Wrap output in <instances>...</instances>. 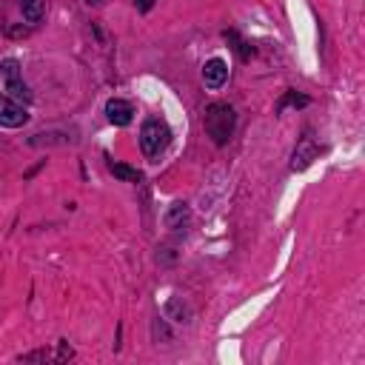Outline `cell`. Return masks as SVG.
<instances>
[{"label":"cell","instance_id":"obj_1","mask_svg":"<svg viewBox=\"0 0 365 365\" xmlns=\"http://www.w3.org/2000/svg\"><path fill=\"white\" fill-rule=\"evenodd\" d=\"M234 123H237V114L228 103H211L202 114V125H205V134L217 143V145H225L234 134Z\"/></svg>","mask_w":365,"mask_h":365},{"label":"cell","instance_id":"obj_2","mask_svg":"<svg viewBox=\"0 0 365 365\" xmlns=\"http://www.w3.org/2000/svg\"><path fill=\"white\" fill-rule=\"evenodd\" d=\"M168 143H171V128H168V123L160 120V117H148V120L143 123V128H140V148H143V154H145L148 160H154V157H160V154L168 148Z\"/></svg>","mask_w":365,"mask_h":365},{"label":"cell","instance_id":"obj_3","mask_svg":"<svg viewBox=\"0 0 365 365\" xmlns=\"http://www.w3.org/2000/svg\"><path fill=\"white\" fill-rule=\"evenodd\" d=\"M26 123H29L26 108H23L14 97L0 94V125H3V128H20V125H26Z\"/></svg>","mask_w":365,"mask_h":365},{"label":"cell","instance_id":"obj_4","mask_svg":"<svg viewBox=\"0 0 365 365\" xmlns=\"http://www.w3.org/2000/svg\"><path fill=\"white\" fill-rule=\"evenodd\" d=\"M3 77H6V91L20 103V100H31V94H29V88H26V83H23V77H20V63L17 60H3Z\"/></svg>","mask_w":365,"mask_h":365},{"label":"cell","instance_id":"obj_5","mask_svg":"<svg viewBox=\"0 0 365 365\" xmlns=\"http://www.w3.org/2000/svg\"><path fill=\"white\" fill-rule=\"evenodd\" d=\"M202 80L208 88H220L225 80H228V66L222 57H211L205 66H202Z\"/></svg>","mask_w":365,"mask_h":365},{"label":"cell","instance_id":"obj_6","mask_svg":"<svg viewBox=\"0 0 365 365\" xmlns=\"http://www.w3.org/2000/svg\"><path fill=\"white\" fill-rule=\"evenodd\" d=\"M106 114H108V123H114V125H128L131 117H134V108H131L128 100L114 97V100L106 103Z\"/></svg>","mask_w":365,"mask_h":365},{"label":"cell","instance_id":"obj_7","mask_svg":"<svg viewBox=\"0 0 365 365\" xmlns=\"http://www.w3.org/2000/svg\"><path fill=\"white\" fill-rule=\"evenodd\" d=\"M314 157H317V145H314V140H311V137H302L299 145H297V151H294V163H291V168H294V171H302V168L311 165Z\"/></svg>","mask_w":365,"mask_h":365},{"label":"cell","instance_id":"obj_8","mask_svg":"<svg viewBox=\"0 0 365 365\" xmlns=\"http://www.w3.org/2000/svg\"><path fill=\"white\" fill-rule=\"evenodd\" d=\"M20 9H23L26 23H31V26H37L46 17V0H20Z\"/></svg>","mask_w":365,"mask_h":365},{"label":"cell","instance_id":"obj_9","mask_svg":"<svg viewBox=\"0 0 365 365\" xmlns=\"http://www.w3.org/2000/svg\"><path fill=\"white\" fill-rule=\"evenodd\" d=\"M108 168H111L114 177H120V180H125V182H137V180H140V171H137V168H128V165H123V163H108Z\"/></svg>","mask_w":365,"mask_h":365},{"label":"cell","instance_id":"obj_10","mask_svg":"<svg viewBox=\"0 0 365 365\" xmlns=\"http://www.w3.org/2000/svg\"><path fill=\"white\" fill-rule=\"evenodd\" d=\"M185 217H188L185 202H174L171 211H168V217H165V222H168V228H177L180 222H185Z\"/></svg>","mask_w":365,"mask_h":365},{"label":"cell","instance_id":"obj_11","mask_svg":"<svg viewBox=\"0 0 365 365\" xmlns=\"http://www.w3.org/2000/svg\"><path fill=\"white\" fill-rule=\"evenodd\" d=\"M288 103H291V106H308V97H297V94H288V97L279 103V111H282V106H288Z\"/></svg>","mask_w":365,"mask_h":365},{"label":"cell","instance_id":"obj_12","mask_svg":"<svg viewBox=\"0 0 365 365\" xmlns=\"http://www.w3.org/2000/svg\"><path fill=\"white\" fill-rule=\"evenodd\" d=\"M134 6H137L140 11H148V9L154 6V0H134Z\"/></svg>","mask_w":365,"mask_h":365},{"label":"cell","instance_id":"obj_13","mask_svg":"<svg viewBox=\"0 0 365 365\" xmlns=\"http://www.w3.org/2000/svg\"><path fill=\"white\" fill-rule=\"evenodd\" d=\"M86 3H103V0H86Z\"/></svg>","mask_w":365,"mask_h":365}]
</instances>
